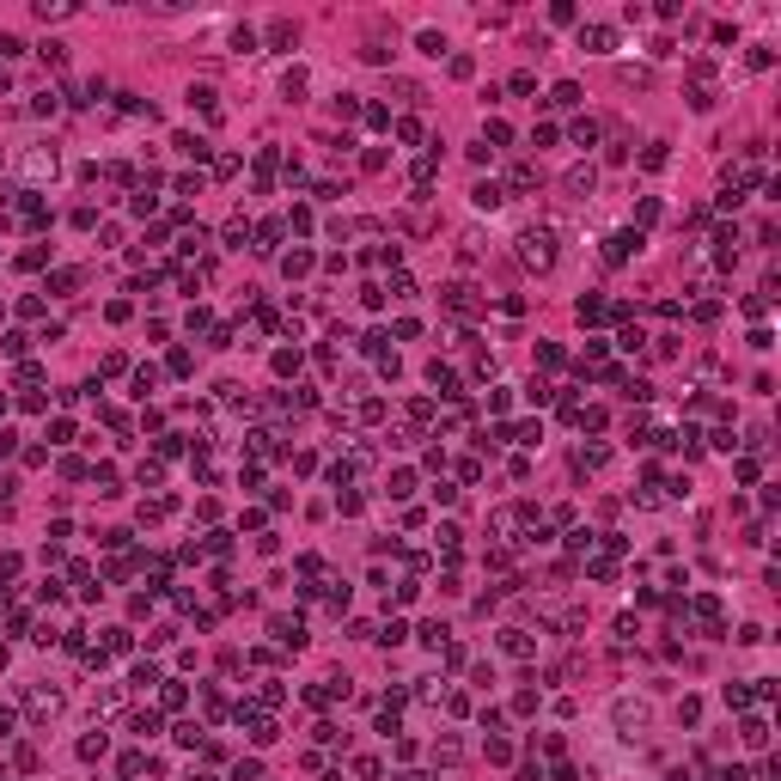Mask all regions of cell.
<instances>
[{
    "label": "cell",
    "instance_id": "cell-16",
    "mask_svg": "<svg viewBox=\"0 0 781 781\" xmlns=\"http://www.w3.org/2000/svg\"><path fill=\"white\" fill-rule=\"evenodd\" d=\"M128 733H140V738H153V733H159V714H153V708H147V714H135V720H128Z\"/></svg>",
    "mask_w": 781,
    "mask_h": 781
},
{
    "label": "cell",
    "instance_id": "cell-21",
    "mask_svg": "<svg viewBox=\"0 0 781 781\" xmlns=\"http://www.w3.org/2000/svg\"><path fill=\"white\" fill-rule=\"evenodd\" d=\"M269 43H275V49L293 43V25H287V18H275V25H269Z\"/></svg>",
    "mask_w": 781,
    "mask_h": 781
},
{
    "label": "cell",
    "instance_id": "cell-6",
    "mask_svg": "<svg viewBox=\"0 0 781 781\" xmlns=\"http://www.w3.org/2000/svg\"><path fill=\"white\" fill-rule=\"evenodd\" d=\"M592 184H598V171H592V165H574V171H567V196H574V201L592 196Z\"/></svg>",
    "mask_w": 781,
    "mask_h": 781
},
{
    "label": "cell",
    "instance_id": "cell-29",
    "mask_svg": "<svg viewBox=\"0 0 781 781\" xmlns=\"http://www.w3.org/2000/svg\"><path fill=\"white\" fill-rule=\"evenodd\" d=\"M0 738H13V708H0Z\"/></svg>",
    "mask_w": 781,
    "mask_h": 781
},
{
    "label": "cell",
    "instance_id": "cell-28",
    "mask_svg": "<svg viewBox=\"0 0 781 781\" xmlns=\"http://www.w3.org/2000/svg\"><path fill=\"white\" fill-rule=\"evenodd\" d=\"M232 781H262V763H238V769H232Z\"/></svg>",
    "mask_w": 781,
    "mask_h": 781
},
{
    "label": "cell",
    "instance_id": "cell-13",
    "mask_svg": "<svg viewBox=\"0 0 781 781\" xmlns=\"http://www.w3.org/2000/svg\"><path fill=\"white\" fill-rule=\"evenodd\" d=\"M189 104H196L201 116H214V110H220V104H214V86H189Z\"/></svg>",
    "mask_w": 781,
    "mask_h": 781
},
{
    "label": "cell",
    "instance_id": "cell-22",
    "mask_svg": "<svg viewBox=\"0 0 781 781\" xmlns=\"http://www.w3.org/2000/svg\"><path fill=\"white\" fill-rule=\"evenodd\" d=\"M135 391H140V397H147V391H159V367H140V372H135Z\"/></svg>",
    "mask_w": 781,
    "mask_h": 781
},
{
    "label": "cell",
    "instance_id": "cell-4",
    "mask_svg": "<svg viewBox=\"0 0 781 781\" xmlns=\"http://www.w3.org/2000/svg\"><path fill=\"white\" fill-rule=\"evenodd\" d=\"M611 726H616V733H641V726H647V708H641V702H628V696H623V702L611 708Z\"/></svg>",
    "mask_w": 781,
    "mask_h": 781
},
{
    "label": "cell",
    "instance_id": "cell-11",
    "mask_svg": "<svg viewBox=\"0 0 781 781\" xmlns=\"http://www.w3.org/2000/svg\"><path fill=\"white\" fill-rule=\"evenodd\" d=\"M428 379L440 384L445 397H458V372H452V367H440V360H433V367H428Z\"/></svg>",
    "mask_w": 781,
    "mask_h": 781
},
{
    "label": "cell",
    "instance_id": "cell-17",
    "mask_svg": "<svg viewBox=\"0 0 781 781\" xmlns=\"http://www.w3.org/2000/svg\"><path fill=\"white\" fill-rule=\"evenodd\" d=\"M445 306L452 311H476V299H470V287H445Z\"/></svg>",
    "mask_w": 781,
    "mask_h": 781
},
{
    "label": "cell",
    "instance_id": "cell-12",
    "mask_svg": "<svg viewBox=\"0 0 781 781\" xmlns=\"http://www.w3.org/2000/svg\"><path fill=\"white\" fill-rule=\"evenodd\" d=\"M470 201H476V208H501L506 196H501V184H476V189H470Z\"/></svg>",
    "mask_w": 781,
    "mask_h": 781
},
{
    "label": "cell",
    "instance_id": "cell-8",
    "mask_svg": "<svg viewBox=\"0 0 781 781\" xmlns=\"http://www.w3.org/2000/svg\"><path fill=\"white\" fill-rule=\"evenodd\" d=\"M738 733H745V750H763V745H769V720H763V714H750Z\"/></svg>",
    "mask_w": 781,
    "mask_h": 781
},
{
    "label": "cell",
    "instance_id": "cell-7",
    "mask_svg": "<svg viewBox=\"0 0 781 781\" xmlns=\"http://www.w3.org/2000/svg\"><path fill=\"white\" fill-rule=\"evenodd\" d=\"M306 86H311L306 67H287V74H281V92H287V104H299V98H306Z\"/></svg>",
    "mask_w": 781,
    "mask_h": 781
},
{
    "label": "cell",
    "instance_id": "cell-14",
    "mask_svg": "<svg viewBox=\"0 0 781 781\" xmlns=\"http://www.w3.org/2000/svg\"><path fill=\"white\" fill-rule=\"evenodd\" d=\"M501 647H506L513 659H525V653H531V635H519V628H506V635H501Z\"/></svg>",
    "mask_w": 781,
    "mask_h": 781
},
{
    "label": "cell",
    "instance_id": "cell-9",
    "mask_svg": "<svg viewBox=\"0 0 781 781\" xmlns=\"http://www.w3.org/2000/svg\"><path fill=\"white\" fill-rule=\"evenodd\" d=\"M269 635H275L281 647H299V641H306V628H299V623H287V616H275V623H269Z\"/></svg>",
    "mask_w": 781,
    "mask_h": 781
},
{
    "label": "cell",
    "instance_id": "cell-26",
    "mask_svg": "<svg viewBox=\"0 0 781 781\" xmlns=\"http://www.w3.org/2000/svg\"><path fill=\"white\" fill-rule=\"evenodd\" d=\"M537 184V165H513V189H531Z\"/></svg>",
    "mask_w": 781,
    "mask_h": 781
},
{
    "label": "cell",
    "instance_id": "cell-23",
    "mask_svg": "<svg viewBox=\"0 0 781 781\" xmlns=\"http://www.w3.org/2000/svg\"><path fill=\"white\" fill-rule=\"evenodd\" d=\"M574 311H580V323H598V318H604V299H580Z\"/></svg>",
    "mask_w": 781,
    "mask_h": 781
},
{
    "label": "cell",
    "instance_id": "cell-5",
    "mask_svg": "<svg viewBox=\"0 0 781 781\" xmlns=\"http://www.w3.org/2000/svg\"><path fill=\"white\" fill-rule=\"evenodd\" d=\"M580 49H592V55H611V49H616V31H611V25H586V31H580Z\"/></svg>",
    "mask_w": 781,
    "mask_h": 781
},
{
    "label": "cell",
    "instance_id": "cell-25",
    "mask_svg": "<svg viewBox=\"0 0 781 781\" xmlns=\"http://www.w3.org/2000/svg\"><path fill=\"white\" fill-rule=\"evenodd\" d=\"M677 720H684V726H696V720H702V702H696V696H684V708H677Z\"/></svg>",
    "mask_w": 781,
    "mask_h": 781
},
{
    "label": "cell",
    "instance_id": "cell-27",
    "mask_svg": "<svg viewBox=\"0 0 781 781\" xmlns=\"http://www.w3.org/2000/svg\"><path fill=\"white\" fill-rule=\"evenodd\" d=\"M574 140H580V147H592V140H598V123H592V116H586V123H574Z\"/></svg>",
    "mask_w": 781,
    "mask_h": 781
},
{
    "label": "cell",
    "instance_id": "cell-18",
    "mask_svg": "<svg viewBox=\"0 0 781 781\" xmlns=\"http://www.w3.org/2000/svg\"><path fill=\"white\" fill-rule=\"evenodd\" d=\"M665 159H672V153H665V140H653V147L641 153V165H647V171H665Z\"/></svg>",
    "mask_w": 781,
    "mask_h": 781
},
{
    "label": "cell",
    "instance_id": "cell-15",
    "mask_svg": "<svg viewBox=\"0 0 781 781\" xmlns=\"http://www.w3.org/2000/svg\"><path fill=\"white\" fill-rule=\"evenodd\" d=\"M171 147H177V153H189V159H208V140H201V135H177Z\"/></svg>",
    "mask_w": 781,
    "mask_h": 781
},
{
    "label": "cell",
    "instance_id": "cell-10",
    "mask_svg": "<svg viewBox=\"0 0 781 781\" xmlns=\"http://www.w3.org/2000/svg\"><path fill=\"white\" fill-rule=\"evenodd\" d=\"M62 696H49V689H31V720H55Z\"/></svg>",
    "mask_w": 781,
    "mask_h": 781
},
{
    "label": "cell",
    "instance_id": "cell-1",
    "mask_svg": "<svg viewBox=\"0 0 781 781\" xmlns=\"http://www.w3.org/2000/svg\"><path fill=\"white\" fill-rule=\"evenodd\" d=\"M519 262H525V269H550V262H555L550 232H519Z\"/></svg>",
    "mask_w": 781,
    "mask_h": 781
},
{
    "label": "cell",
    "instance_id": "cell-3",
    "mask_svg": "<svg viewBox=\"0 0 781 781\" xmlns=\"http://www.w3.org/2000/svg\"><path fill=\"white\" fill-rule=\"evenodd\" d=\"M18 165H25V177H31V184H43V177H55V147H31Z\"/></svg>",
    "mask_w": 781,
    "mask_h": 781
},
{
    "label": "cell",
    "instance_id": "cell-20",
    "mask_svg": "<svg viewBox=\"0 0 781 781\" xmlns=\"http://www.w3.org/2000/svg\"><path fill=\"white\" fill-rule=\"evenodd\" d=\"M104 745H110V738H104V733H92V738H79V757H86V763H92V757H104Z\"/></svg>",
    "mask_w": 781,
    "mask_h": 781
},
{
    "label": "cell",
    "instance_id": "cell-2",
    "mask_svg": "<svg viewBox=\"0 0 781 781\" xmlns=\"http://www.w3.org/2000/svg\"><path fill=\"white\" fill-rule=\"evenodd\" d=\"M628 257H641V232H611V238H604V262H611V269H623V262Z\"/></svg>",
    "mask_w": 781,
    "mask_h": 781
},
{
    "label": "cell",
    "instance_id": "cell-19",
    "mask_svg": "<svg viewBox=\"0 0 781 781\" xmlns=\"http://www.w3.org/2000/svg\"><path fill=\"white\" fill-rule=\"evenodd\" d=\"M550 104H562V110H567V104H580V86H574V79H562V86H555V98H550Z\"/></svg>",
    "mask_w": 781,
    "mask_h": 781
},
{
    "label": "cell",
    "instance_id": "cell-24",
    "mask_svg": "<svg viewBox=\"0 0 781 781\" xmlns=\"http://www.w3.org/2000/svg\"><path fill=\"white\" fill-rule=\"evenodd\" d=\"M281 269H287V275H306V269H311V250H293V257L281 262Z\"/></svg>",
    "mask_w": 781,
    "mask_h": 781
}]
</instances>
